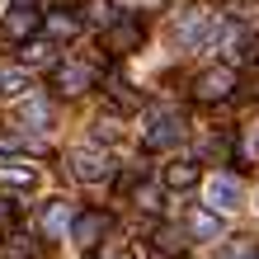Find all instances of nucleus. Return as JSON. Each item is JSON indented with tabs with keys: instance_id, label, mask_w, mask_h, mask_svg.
Listing matches in <instances>:
<instances>
[{
	"instance_id": "22",
	"label": "nucleus",
	"mask_w": 259,
	"mask_h": 259,
	"mask_svg": "<svg viewBox=\"0 0 259 259\" xmlns=\"http://www.w3.org/2000/svg\"><path fill=\"white\" fill-rule=\"evenodd\" d=\"M85 19L109 28V24H113V0H90V14H85Z\"/></svg>"
},
{
	"instance_id": "7",
	"label": "nucleus",
	"mask_w": 259,
	"mask_h": 259,
	"mask_svg": "<svg viewBox=\"0 0 259 259\" xmlns=\"http://www.w3.org/2000/svg\"><path fill=\"white\" fill-rule=\"evenodd\" d=\"M109 170H113V160H109V151H104V146H80V151H71V175L85 179V184L109 179Z\"/></svg>"
},
{
	"instance_id": "28",
	"label": "nucleus",
	"mask_w": 259,
	"mask_h": 259,
	"mask_svg": "<svg viewBox=\"0 0 259 259\" xmlns=\"http://www.w3.org/2000/svg\"><path fill=\"white\" fill-rule=\"evenodd\" d=\"M14 5H28V0H14Z\"/></svg>"
},
{
	"instance_id": "29",
	"label": "nucleus",
	"mask_w": 259,
	"mask_h": 259,
	"mask_svg": "<svg viewBox=\"0 0 259 259\" xmlns=\"http://www.w3.org/2000/svg\"><path fill=\"white\" fill-rule=\"evenodd\" d=\"M123 259H132V254H123Z\"/></svg>"
},
{
	"instance_id": "5",
	"label": "nucleus",
	"mask_w": 259,
	"mask_h": 259,
	"mask_svg": "<svg viewBox=\"0 0 259 259\" xmlns=\"http://www.w3.org/2000/svg\"><path fill=\"white\" fill-rule=\"evenodd\" d=\"M95 80H99L95 66H85V62H57V66H52V90H57V95H66V99L85 95Z\"/></svg>"
},
{
	"instance_id": "19",
	"label": "nucleus",
	"mask_w": 259,
	"mask_h": 259,
	"mask_svg": "<svg viewBox=\"0 0 259 259\" xmlns=\"http://www.w3.org/2000/svg\"><path fill=\"white\" fill-rule=\"evenodd\" d=\"M109 104H113V109H123V113H132V109H142V95H137L127 80H113L109 85Z\"/></svg>"
},
{
	"instance_id": "11",
	"label": "nucleus",
	"mask_w": 259,
	"mask_h": 259,
	"mask_svg": "<svg viewBox=\"0 0 259 259\" xmlns=\"http://www.w3.org/2000/svg\"><path fill=\"white\" fill-rule=\"evenodd\" d=\"M207 203H212V212H231V207L240 203V184H236L231 175H217V179L207 184Z\"/></svg>"
},
{
	"instance_id": "20",
	"label": "nucleus",
	"mask_w": 259,
	"mask_h": 259,
	"mask_svg": "<svg viewBox=\"0 0 259 259\" xmlns=\"http://www.w3.org/2000/svg\"><path fill=\"white\" fill-rule=\"evenodd\" d=\"M127 198H132V203L142 207V212H156V207H160V184H137Z\"/></svg>"
},
{
	"instance_id": "16",
	"label": "nucleus",
	"mask_w": 259,
	"mask_h": 259,
	"mask_svg": "<svg viewBox=\"0 0 259 259\" xmlns=\"http://www.w3.org/2000/svg\"><path fill=\"white\" fill-rule=\"evenodd\" d=\"M75 33H80V19H71V10H52L48 14V38L52 42H66Z\"/></svg>"
},
{
	"instance_id": "25",
	"label": "nucleus",
	"mask_w": 259,
	"mask_h": 259,
	"mask_svg": "<svg viewBox=\"0 0 259 259\" xmlns=\"http://www.w3.org/2000/svg\"><path fill=\"white\" fill-rule=\"evenodd\" d=\"M52 10H75V5H85V0H48Z\"/></svg>"
},
{
	"instance_id": "9",
	"label": "nucleus",
	"mask_w": 259,
	"mask_h": 259,
	"mask_svg": "<svg viewBox=\"0 0 259 259\" xmlns=\"http://www.w3.org/2000/svg\"><path fill=\"white\" fill-rule=\"evenodd\" d=\"M160 184L165 189H175V193H184V189H193L198 184V160H170V165H160Z\"/></svg>"
},
{
	"instance_id": "23",
	"label": "nucleus",
	"mask_w": 259,
	"mask_h": 259,
	"mask_svg": "<svg viewBox=\"0 0 259 259\" xmlns=\"http://www.w3.org/2000/svg\"><path fill=\"white\" fill-rule=\"evenodd\" d=\"M10 240H14V250H19V254H28V259H42V245H38L33 236H10Z\"/></svg>"
},
{
	"instance_id": "3",
	"label": "nucleus",
	"mask_w": 259,
	"mask_h": 259,
	"mask_svg": "<svg viewBox=\"0 0 259 259\" xmlns=\"http://www.w3.org/2000/svg\"><path fill=\"white\" fill-rule=\"evenodd\" d=\"M113 231V217L109 212H99V207H85V212H75V222H71V240L80 250H99V240Z\"/></svg>"
},
{
	"instance_id": "21",
	"label": "nucleus",
	"mask_w": 259,
	"mask_h": 259,
	"mask_svg": "<svg viewBox=\"0 0 259 259\" xmlns=\"http://www.w3.org/2000/svg\"><path fill=\"white\" fill-rule=\"evenodd\" d=\"M19 123H24V127L48 123V104H42V99H24V104H19Z\"/></svg>"
},
{
	"instance_id": "24",
	"label": "nucleus",
	"mask_w": 259,
	"mask_h": 259,
	"mask_svg": "<svg viewBox=\"0 0 259 259\" xmlns=\"http://www.w3.org/2000/svg\"><path fill=\"white\" fill-rule=\"evenodd\" d=\"M14 222H19V207H14L10 198H0V231H10Z\"/></svg>"
},
{
	"instance_id": "1",
	"label": "nucleus",
	"mask_w": 259,
	"mask_h": 259,
	"mask_svg": "<svg viewBox=\"0 0 259 259\" xmlns=\"http://www.w3.org/2000/svg\"><path fill=\"white\" fill-rule=\"evenodd\" d=\"M236 90H240L236 71L222 62V66H207V71L193 80V99H198V104H226V99L236 95Z\"/></svg>"
},
{
	"instance_id": "14",
	"label": "nucleus",
	"mask_w": 259,
	"mask_h": 259,
	"mask_svg": "<svg viewBox=\"0 0 259 259\" xmlns=\"http://www.w3.org/2000/svg\"><path fill=\"white\" fill-rule=\"evenodd\" d=\"M0 189H19V193H28V189H38V175L28 170V165H0Z\"/></svg>"
},
{
	"instance_id": "6",
	"label": "nucleus",
	"mask_w": 259,
	"mask_h": 259,
	"mask_svg": "<svg viewBox=\"0 0 259 259\" xmlns=\"http://www.w3.org/2000/svg\"><path fill=\"white\" fill-rule=\"evenodd\" d=\"M175 33H179L184 48H198V42H212L217 19H212L207 10H179V14H175Z\"/></svg>"
},
{
	"instance_id": "4",
	"label": "nucleus",
	"mask_w": 259,
	"mask_h": 259,
	"mask_svg": "<svg viewBox=\"0 0 259 259\" xmlns=\"http://www.w3.org/2000/svg\"><path fill=\"white\" fill-rule=\"evenodd\" d=\"M146 151H170L175 142H184V118H179L175 109H160V113H151V123H146Z\"/></svg>"
},
{
	"instance_id": "8",
	"label": "nucleus",
	"mask_w": 259,
	"mask_h": 259,
	"mask_svg": "<svg viewBox=\"0 0 259 259\" xmlns=\"http://www.w3.org/2000/svg\"><path fill=\"white\" fill-rule=\"evenodd\" d=\"M71 222H75V212H71V203H62V198H52V203L38 212V226H42L48 240H62L71 231Z\"/></svg>"
},
{
	"instance_id": "26",
	"label": "nucleus",
	"mask_w": 259,
	"mask_h": 259,
	"mask_svg": "<svg viewBox=\"0 0 259 259\" xmlns=\"http://www.w3.org/2000/svg\"><path fill=\"white\" fill-rule=\"evenodd\" d=\"M80 259H99V254H95V250H85V254H80Z\"/></svg>"
},
{
	"instance_id": "17",
	"label": "nucleus",
	"mask_w": 259,
	"mask_h": 259,
	"mask_svg": "<svg viewBox=\"0 0 259 259\" xmlns=\"http://www.w3.org/2000/svg\"><path fill=\"white\" fill-rule=\"evenodd\" d=\"M217 259H259V240L254 236H231V240H222Z\"/></svg>"
},
{
	"instance_id": "13",
	"label": "nucleus",
	"mask_w": 259,
	"mask_h": 259,
	"mask_svg": "<svg viewBox=\"0 0 259 259\" xmlns=\"http://www.w3.org/2000/svg\"><path fill=\"white\" fill-rule=\"evenodd\" d=\"M151 245H156V254H165V259H184V231L156 226V231H151Z\"/></svg>"
},
{
	"instance_id": "18",
	"label": "nucleus",
	"mask_w": 259,
	"mask_h": 259,
	"mask_svg": "<svg viewBox=\"0 0 259 259\" xmlns=\"http://www.w3.org/2000/svg\"><path fill=\"white\" fill-rule=\"evenodd\" d=\"M189 236H222V217L212 207H193L189 212Z\"/></svg>"
},
{
	"instance_id": "10",
	"label": "nucleus",
	"mask_w": 259,
	"mask_h": 259,
	"mask_svg": "<svg viewBox=\"0 0 259 259\" xmlns=\"http://www.w3.org/2000/svg\"><path fill=\"white\" fill-rule=\"evenodd\" d=\"M33 28H38V14L28 10V5H14L5 14V38L10 42H28V38H33Z\"/></svg>"
},
{
	"instance_id": "2",
	"label": "nucleus",
	"mask_w": 259,
	"mask_h": 259,
	"mask_svg": "<svg viewBox=\"0 0 259 259\" xmlns=\"http://www.w3.org/2000/svg\"><path fill=\"white\" fill-rule=\"evenodd\" d=\"M146 42V28H142V19L137 14H118V19L104 28V52L109 57H127V52H137Z\"/></svg>"
},
{
	"instance_id": "12",
	"label": "nucleus",
	"mask_w": 259,
	"mask_h": 259,
	"mask_svg": "<svg viewBox=\"0 0 259 259\" xmlns=\"http://www.w3.org/2000/svg\"><path fill=\"white\" fill-rule=\"evenodd\" d=\"M19 62L24 66H57V42L52 38H28V42H19Z\"/></svg>"
},
{
	"instance_id": "15",
	"label": "nucleus",
	"mask_w": 259,
	"mask_h": 259,
	"mask_svg": "<svg viewBox=\"0 0 259 259\" xmlns=\"http://www.w3.org/2000/svg\"><path fill=\"white\" fill-rule=\"evenodd\" d=\"M28 90H33V80H28V71H24V66L0 71V95H5V99H28Z\"/></svg>"
},
{
	"instance_id": "27",
	"label": "nucleus",
	"mask_w": 259,
	"mask_h": 259,
	"mask_svg": "<svg viewBox=\"0 0 259 259\" xmlns=\"http://www.w3.org/2000/svg\"><path fill=\"white\" fill-rule=\"evenodd\" d=\"M10 259H28V254H10Z\"/></svg>"
}]
</instances>
